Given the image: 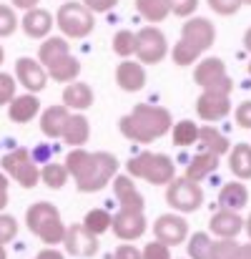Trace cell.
<instances>
[{
  "label": "cell",
  "mask_w": 251,
  "mask_h": 259,
  "mask_svg": "<svg viewBox=\"0 0 251 259\" xmlns=\"http://www.w3.org/2000/svg\"><path fill=\"white\" fill-rule=\"evenodd\" d=\"M118 159L106 151H85V149H73L66 156V169L73 176L78 191L83 194H95L106 184H111L118 176Z\"/></svg>",
  "instance_id": "1"
},
{
  "label": "cell",
  "mask_w": 251,
  "mask_h": 259,
  "mask_svg": "<svg viewBox=\"0 0 251 259\" xmlns=\"http://www.w3.org/2000/svg\"><path fill=\"white\" fill-rule=\"evenodd\" d=\"M173 128V118L164 106L138 103L128 116L121 118V134L136 144H154Z\"/></svg>",
  "instance_id": "2"
},
{
  "label": "cell",
  "mask_w": 251,
  "mask_h": 259,
  "mask_svg": "<svg viewBox=\"0 0 251 259\" xmlns=\"http://www.w3.org/2000/svg\"><path fill=\"white\" fill-rule=\"evenodd\" d=\"M25 224H28V229H30L43 244H48V247H56V244H63V242H66L68 227L63 224L58 206L51 204V201H35V204L25 211Z\"/></svg>",
  "instance_id": "3"
},
{
  "label": "cell",
  "mask_w": 251,
  "mask_h": 259,
  "mask_svg": "<svg viewBox=\"0 0 251 259\" xmlns=\"http://www.w3.org/2000/svg\"><path fill=\"white\" fill-rule=\"evenodd\" d=\"M126 169H128V176L146 179L148 184H156V186H168L176 179L173 161L166 154H156V151H143V154L133 156L126 164Z\"/></svg>",
  "instance_id": "4"
},
{
  "label": "cell",
  "mask_w": 251,
  "mask_h": 259,
  "mask_svg": "<svg viewBox=\"0 0 251 259\" xmlns=\"http://www.w3.org/2000/svg\"><path fill=\"white\" fill-rule=\"evenodd\" d=\"M56 25L61 28V33L66 38H85V35H90L95 18L83 3H66L58 8Z\"/></svg>",
  "instance_id": "5"
},
{
  "label": "cell",
  "mask_w": 251,
  "mask_h": 259,
  "mask_svg": "<svg viewBox=\"0 0 251 259\" xmlns=\"http://www.w3.org/2000/svg\"><path fill=\"white\" fill-rule=\"evenodd\" d=\"M0 166H3V171L8 174L10 179H15L23 189H33V186L40 181V169H38L33 154L25 151V149H13V151H8V154L3 156Z\"/></svg>",
  "instance_id": "6"
},
{
  "label": "cell",
  "mask_w": 251,
  "mask_h": 259,
  "mask_svg": "<svg viewBox=\"0 0 251 259\" xmlns=\"http://www.w3.org/2000/svg\"><path fill=\"white\" fill-rule=\"evenodd\" d=\"M166 201L176 214H191L204 204V189L186 176L173 179L166 186Z\"/></svg>",
  "instance_id": "7"
},
{
  "label": "cell",
  "mask_w": 251,
  "mask_h": 259,
  "mask_svg": "<svg viewBox=\"0 0 251 259\" xmlns=\"http://www.w3.org/2000/svg\"><path fill=\"white\" fill-rule=\"evenodd\" d=\"M193 81L204 91H216V93H226L231 96V78L226 76V66L221 58H201L196 71H193Z\"/></svg>",
  "instance_id": "8"
},
{
  "label": "cell",
  "mask_w": 251,
  "mask_h": 259,
  "mask_svg": "<svg viewBox=\"0 0 251 259\" xmlns=\"http://www.w3.org/2000/svg\"><path fill=\"white\" fill-rule=\"evenodd\" d=\"M136 40H138V48H136V56H138V63L143 66H154V63H161L166 58L168 43L166 35L156 28V25H146L136 33Z\"/></svg>",
  "instance_id": "9"
},
{
  "label": "cell",
  "mask_w": 251,
  "mask_h": 259,
  "mask_svg": "<svg viewBox=\"0 0 251 259\" xmlns=\"http://www.w3.org/2000/svg\"><path fill=\"white\" fill-rule=\"evenodd\" d=\"M113 234L121 242H136L146 234V214L143 211H133V209H118V214H113Z\"/></svg>",
  "instance_id": "10"
},
{
  "label": "cell",
  "mask_w": 251,
  "mask_h": 259,
  "mask_svg": "<svg viewBox=\"0 0 251 259\" xmlns=\"http://www.w3.org/2000/svg\"><path fill=\"white\" fill-rule=\"evenodd\" d=\"M154 234L159 242H164L168 247H176L181 242H186L188 237V222L181 214H161L154 222Z\"/></svg>",
  "instance_id": "11"
},
{
  "label": "cell",
  "mask_w": 251,
  "mask_h": 259,
  "mask_svg": "<svg viewBox=\"0 0 251 259\" xmlns=\"http://www.w3.org/2000/svg\"><path fill=\"white\" fill-rule=\"evenodd\" d=\"M181 40L196 46L201 53H206L216 43V28L206 18H188L186 25L181 28Z\"/></svg>",
  "instance_id": "12"
},
{
  "label": "cell",
  "mask_w": 251,
  "mask_h": 259,
  "mask_svg": "<svg viewBox=\"0 0 251 259\" xmlns=\"http://www.w3.org/2000/svg\"><path fill=\"white\" fill-rule=\"evenodd\" d=\"M15 78L20 81V86L25 88L28 93H40L43 88L48 86V71L40 66V61L35 58H18L15 63Z\"/></svg>",
  "instance_id": "13"
},
{
  "label": "cell",
  "mask_w": 251,
  "mask_h": 259,
  "mask_svg": "<svg viewBox=\"0 0 251 259\" xmlns=\"http://www.w3.org/2000/svg\"><path fill=\"white\" fill-rule=\"evenodd\" d=\"M66 252L73 257H95L98 254V237L90 234L83 224H71L66 232Z\"/></svg>",
  "instance_id": "14"
},
{
  "label": "cell",
  "mask_w": 251,
  "mask_h": 259,
  "mask_svg": "<svg viewBox=\"0 0 251 259\" xmlns=\"http://www.w3.org/2000/svg\"><path fill=\"white\" fill-rule=\"evenodd\" d=\"M231 111V98L226 93H216V91H204L196 101V113L204 121H221L226 118Z\"/></svg>",
  "instance_id": "15"
},
{
  "label": "cell",
  "mask_w": 251,
  "mask_h": 259,
  "mask_svg": "<svg viewBox=\"0 0 251 259\" xmlns=\"http://www.w3.org/2000/svg\"><path fill=\"white\" fill-rule=\"evenodd\" d=\"M209 229L214 237L219 239H236L241 234V229H246V222L239 217V211H229V209H219L211 222H209Z\"/></svg>",
  "instance_id": "16"
},
{
  "label": "cell",
  "mask_w": 251,
  "mask_h": 259,
  "mask_svg": "<svg viewBox=\"0 0 251 259\" xmlns=\"http://www.w3.org/2000/svg\"><path fill=\"white\" fill-rule=\"evenodd\" d=\"M113 194H116L121 209H133V211H143V209H146V199H143V194L136 189L133 176L118 174V176L113 179Z\"/></svg>",
  "instance_id": "17"
},
{
  "label": "cell",
  "mask_w": 251,
  "mask_h": 259,
  "mask_svg": "<svg viewBox=\"0 0 251 259\" xmlns=\"http://www.w3.org/2000/svg\"><path fill=\"white\" fill-rule=\"evenodd\" d=\"M116 83L123 88L126 93H136L146 86V68L138 61H121V66L116 68Z\"/></svg>",
  "instance_id": "18"
},
{
  "label": "cell",
  "mask_w": 251,
  "mask_h": 259,
  "mask_svg": "<svg viewBox=\"0 0 251 259\" xmlns=\"http://www.w3.org/2000/svg\"><path fill=\"white\" fill-rule=\"evenodd\" d=\"M68 118H71V111L66 106H48L40 113V131L48 139H63V131H66Z\"/></svg>",
  "instance_id": "19"
},
{
  "label": "cell",
  "mask_w": 251,
  "mask_h": 259,
  "mask_svg": "<svg viewBox=\"0 0 251 259\" xmlns=\"http://www.w3.org/2000/svg\"><path fill=\"white\" fill-rule=\"evenodd\" d=\"M20 28L25 30L28 38H48L51 28H53V15L43 8H35V10H28L20 20Z\"/></svg>",
  "instance_id": "20"
},
{
  "label": "cell",
  "mask_w": 251,
  "mask_h": 259,
  "mask_svg": "<svg viewBox=\"0 0 251 259\" xmlns=\"http://www.w3.org/2000/svg\"><path fill=\"white\" fill-rule=\"evenodd\" d=\"M40 113V101L35 93H23L15 96V101L8 106V116L13 123H30Z\"/></svg>",
  "instance_id": "21"
},
{
  "label": "cell",
  "mask_w": 251,
  "mask_h": 259,
  "mask_svg": "<svg viewBox=\"0 0 251 259\" xmlns=\"http://www.w3.org/2000/svg\"><path fill=\"white\" fill-rule=\"evenodd\" d=\"M249 204V189L241 181H226L219 189V206L229 211H241Z\"/></svg>",
  "instance_id": "22"
},
{
  "label": "cell",
  "mask_w": 251,
  "mask_h": 259,
  "mask_svg": "<svg viewBox=\"0 0 251 259\" xmlns=\"http://www.w3.org/2000/svg\"><path fill=\"white\" fill-rule=\"evenodd\" d=\"M93 98H95L93 96V88L88 86V83H81V81L68 83V86L63 88V106L68 111H76V113L88 111L93 106Z\"/></svg>",
  "instance_id": "23"
},
{
  "label": "cell",
  "mask_w": 251,
  "mask_h": 259,
  "mask_svg": "<svg viewBox=\"0 0 251 259\" xmlns=\"http://www.w3.org/2000/svg\"><path fill=\"white\" fill-rule=\"evenodd\" d=\"M216 169H219V156L211 154V151H198V154L188 161V166H186V179L201 184V181H206Z\"/></svg>",
  "instance_id": "24"
},
{
  "label": "cell",
  "mask_w": 251,
  "mask_h": 259,
  "mask_svg": "<svg viewBox=\"0 0 251 259\" xmlns=\"http://www.w3.org/2000/svg\"><path fill=\"white\" fill-rule=\"evenodd\" d=\"M66 56H71V46H68V40L61 38V35L45 38L43 46H40V51H38V61H40V66H43L45 71H48L51 66H56L58 61H63Z\"/></svg>",
  "instance_id": "25"
},
{
  "label": "cell",
  "mask_w": 251,
  "mask_h": 259,
  "mask_svg": "<svg viewBox=\"0 0 251 259\" xmlns=\"http://www.w3.org/2000/svg\"><path fill=\"white\" fill-rule=\"evenodd\" d=\"M88 139H90V123H88V118H85L83 113H71V118L66 123V131H63V141L68 146L81 149Z\"/></svg>",
  "instance_id": "26"
},
{
  "label": "cell",
  "mask_w": 251,
  "mask_h": 259,
  "mask_svg": "<svg viewBox=\"0 0 251 259\" xmlns=\"http://www.w3.org/2000/svg\"><path fill=\"white\" fill-rule=\"evenodd\" d=\"M229 169L241 181L251 179V146L249 144H236L231 149V154H229Z\"/></svg>",
  "instance_id": "27"
},
{
  "label": "cell",
  "mask_w": 251,
  "mask_h": 259,
  "mask_svg": "<svg viewBox=\"0 0 251 259\" xmlns=\"http://www.w3.org/2000/svg\"><path fill=\"white\" fill-rule=\"evenodd\" d=\"M211 259H251V242L239 244L236 239H216Z\"/></svg>",
  "instance_id": "28"
},
{
  "label": "cell",
  "mask_w": 251,
  "mask_h": 259,
  "mask_svg": "<svg viewBox=\"0 0 251 259\" xmlns=\"http://www.w3.org/2000/svg\"><path fill=\"white\" fill-rule=\"evenodd\" d=\"M78 73H81V63L73 56H66L63 61H58L56 66L48 68V76L53 81H58V83H76Z\"/></svg>",
  "instance_id": "29"
},
{
  "label": "cell",
  "mask_w": 251,
  "mask_h": 259,
  "mask_svg": "<svg viewBox=\"0 0 251 259\" xmlns=\"http://www.w3.org/2000/svg\"><path fill=\"white\" fill-rule=\"evenodd\" d=\"M198 144L204 146V151H211V154H216V156H224V154L229 151V139H226L221 131H216L214 126H204V128H201Z\"/></svg>",
  "instance_id": "30"
},
{
  "label": "cell",
  "mask_w": 251,
  "mask_h": 259,
  "mask_svg": "<svg viewBox=\"0 0 251 259\" xmlns=\"http://www.w3.org/2000/svg\"><path fill=\"white\" fill-rule=\"evenodd\" d=\"M171 136H173V144H176V146H193V144H198L201 126H196L193 121L183 118V121L173 123V128H171Z\"/></svg>",
  "instance_id": "31"
},
{
  "label": "cell",
  "mask_w": 251,
  "mask_h": 259,
  "mask_svg": "<svg viewBox=\"0 0 251 259\" xmlns=\"http://www.w3.org/2000/svg\"><path fill=\"white\" fill-rule=\"evenodd\" d=\"M136 8H138L141 18H146L148 23H161L171 13V3L168 0H136Z\"/></svg>",
  "instance_id": "32"
},
{
  "label": "cell",
  "mask_w": 251,
  "mask_h": 259,
  "mask_svg": "<svg viewBox=\"0 0 251 259\" xmlns=\"http://www.w3.org/2000/svg\"><path fill=\"white\" fill-rule=\"evenodd\" d=\"M68 169H66V164H56V161H48V164H43V169H40V179H43V184L48 186V189H63L66 186V181H68Z\"/></svg>",
  "instance_id": "33"
},
{
  "label": "cell",
  "mask_w": 251,
  "mask_h": 259,
  "mask_svg": "<svg viewBox=\"0 0 251 259\" xmlns=\"http://www.w3.org/2000/svg\"><path fill=\"white\" fill-rule=\"evenodd\" d=\"M83 227L90 232V234L101 237V234H106V232L113 227V217H111L106 209H90V211L85 214Z\"/></svg>",
  "instance_id": "34"
},
{
  "label": "cell",
  "mask_w": 251,
  "mask_h": 259,
  "mask_svg": "<svg viewBox=\"0 0 251 259\" xmlns=\"http://www.w3.org/2000/svg\"><path fill=\"white\" fill-rule=\"evenodd\" d=\"M214 239L206 232H196L188 237V257L191 259H211Z\"/></svg>",
  "instance_id": "35"
},
{
  "label": "cell",
  "mask_w": 251,
  "mask_h": 259,
  "mask_svg": "<svg viewBox=\"0 0 251 259\" xmlns=\"http://www.w3.org/2000/svg\"><path fill=\"white\" fill-rule=\"evenodd\" d=\"M136 48H138V40H136V33L133 30H118L113 35V51L123 61H128L131 56H136Z\"/></svg>",
  "instance_id": "36"
},
{
  "label": "cell",
  "mask_w": 251,
  "mask_h": 259,
  "mask_svg": "<svg viewBox=\"0 0 251 259\" xmlns=\"http://www.w3.org/2000/svg\"><path fill=\"white\" fill-rule=\"evenodd\" d=\"M171 58H173L176 66H193V63L201 61V51L196 46L186 43V40H178L173 46V51H171Z\"/></svg>",
  "instance_id": "37"
},
{
  "label": "cell",
  "mask_w": 251,
  "mask_h": 259,
  "mask_svg": "<svg viewBox=\"0 0 251 259\" xmlns=\"http://www.w3.org/2000/svg\"><path fill=\"white\" fill-rule=\"evenodd\" d=\"M18 30V15L10 5H0V38H8Z\"/></svg>",
  "instance_id": "38"
},
{
  "label": "cell",
  "mask_w": 251,
  "mask_h": 259,
  "mask_svg": "<svg viewBox=\"0 0 251 259\" xmlns=\"http://www.w3.org/2000/svg\"><path fill=\"white\" fill-rule=\"evenodd\" d=\"M18 237V222L10 214H0V244H10Z\"/></svg>",
  "instance_id": "39"
},
{
  "label": "cell",
  "mask_w": 251,
  "mask_h": 259,
  "mask_svg": "<svg viewBox=\"0 0 251 259\" xmlns=\"http://www.w3.org/2000/svg\"><path fill=\"white\" fill-rule=\"evenodd\" d=\"M15 78L0 71V106H10L15 101Z\"/></svg>",
  "instance_id": "40"
},
{
  "label": "cell",
  "mask_w": 251,
  "mask_h": 259,
  "mask_svg": "<svg viewBox=\"0 0 251 259\" xmlns=\"http://www.w3.org/2000/svg\"><path fill=\"white\" fill-rule=\"evenodd\" d=\"M143 259H171V247L159 242V239H154L143 247Z\"/></svg>",
  "instance_id": "41"
},
{
  "label": "cell",
  "mask_w": 251,
  "mask_h": 259,
  "mask_svg": "<svg viewBox=\"0 0 251 259\" xmlns=\"http://www.w3.org/2000/svg\"><path fill=\"white\" fill-rule=\"evenodd\" d=\"M168 3H171V13L178 18H188L198 8V0H168Z\"/></svg>",
  "instance_id": "42"
},
{
  "label": "cell",
  "mask_w": 251,
  "mask_h": 259,
  "mask_svg": "<svg viewBox=\"0 0 251 259\" xmlns=\"http://www.w3.org/2000/svg\"><path fill=\"white\" fill-rule=\"evenodd\" d=\"M209 5H211V10L219 13V15H234V13H239V8H241L239 0H209Z\"/></svg>",
  "instance_id": "43"
},
{
  "label": "cell",
  "mask_w": 251,
  "mask_h": 259,
  "mask_svg": "<svg viewBox=\"0 0 251 259\" xmlns=\"http://www.w3.org/2000/svg\"><path fill=\"white\" fill-rule=\"evenodd\" d=\"M236 123L241 126V128H251V101H244V103H239L236 106Z\"/></svg>",
  "instance_id": "44"
},
{
  "label": "cell",
  "mask_w": 251,
  "mask_h": 259,
  "mask_svg": "<svg viewBox=\"0 0 251 259\" xmlns=\"http://www.w3.org/2000/svg\"><path fill=\"white\" fill-rule=\"evenodd\" d=\"M113 259H143V252H141L138 247H133V244L123 242V244H121V247L116 249Z\"/></svg>",
  "instance_id": "45"
},
{
  "label": "cell",
  "mask_w": 251,
  "mask_h": 259,
  "mask_svg": "<svg viewBox=\"0 0 251 259\" xmlns=\"http://www.w3.org/2000/svg\"><path fill=\"white\" fill-rule=\"evenodd\" d=\"M83 5L90 13H108L118 5V0H83Z\"/></svg>",
  "instance_id": "46"
},
{
  "label": "cell",
  "mask_w": 251,
  "mask_h": 259,
  "mask_svg": "<svg viewBox=\"0 0 251 259\" xmlns=\"http://www.w3.org/2000/svg\"><path fill=\"white\" fill-rule=\"evenodd\" d=\"M5 206H8V176L5 171H0V214Z\"/></svg>",
  "instance_id": "47"
},
{
  "label": "cell",
  "mask_w": 251,
  "mask_h": 259,
  "mask_svg": "<svg viewBox=\"0 0 251 259\" xmlns=\"http://www.w3.org/2000/svg\"><path fill=\"white\" fill-rule=\"evenodd\" d=\"M38 3H40V0H13V5L20 8V10H25V13H28V10H35Z\"/></svg>",
  "instance_id": "48"
},
{
  "label": "cell",
  "mask_w": 251,
  "mask_h": 259,
  "mask_svg": "<svg viewBox=\"0 0 251 259\" xmlns=\"http://www.w3.org/2000/svg\"><path fill=\"white\" fill-rule=\"evenodd\" d=\"M35 259H66V257H63L58 249H51V247H48V249L38 252V257H35Z\"/></svg>",
  "instance_id": "49"
},
{
  "label": "cell",
  "mask_w": 251,
  "mask_h": 259,
  "mask_svg": "<svg viewBox=\"0 0 251 259\" xmlns=\"http://www.w3.org/2000/svg\"><path fill=\"white\" fill-rule=\"evenodd\" d=\"M244 46H246V51H251V28L246 30V35H244Z\"/></svg>",
  "instance_id": "50"
},
{
  "label": "cell",
  "mask_w": 251,
  "mask_h": 259,
  "mask_svg": "<svg viewBox=\"0 0 251 259\" xmlns=\"http://www.w3.org/2000/svg\"><path fill=\"white\" fill-rule=\"evenodd\" d=\"M246 234H249V239H251V214H249V219H246Z\"/></svg>",
  "instance_id": "51"
},
{
  "label": "cell",
  "mask_w": 251,
  "mask_h": 259,
  "mask_svg": "<svg viewBox=\"0 0 251 259\" xmlns=\"http://www.w3.org/2000/svg\"><path fill=\"white\" fill-rule=\"evenodd\" d=\"M0 259H8V252H5V247L0 244Z\"/></svg>",
  "instance_id": "52"
},
{
  "label": "cell",
  "mask_w": 251,
  "mask_h": 259,
  "mask_svg": "<svg viewBox=\"0 0 251 259\" xmlns=\"http://www.w3.org/2000/svg\"><path fill=\"white\" fill-rule=\"evenodd\" d=\"M3 61H5V51H3V46H0V66H3Z\"/></svg>",
  "instance_id": "53"
},
{
  "label": "cell",
  "mask_w": 251,
  "mask_h": 259,
  "mask_svg": "<svg viewBox=\"0 0 251 259\" xmlns=\"http://www.w3.org/2000/svg\"><path fill=\"white\" fill-rule=\"evenodd\" d=\"M239 3H241V5H251V0H239Z\"/></svg>",
  "instance_id": "54"
},
{
  "label": "cell",
  "mask_w": 251,
  "mask_h": 259,
  "mask_svg": "<svg viewBox=\"0 0 251 259\" xmlns=\"http://www.w3.org/2000/svg\"><path fill=\"white\" fill-rule=\"evenodd\" d=\"M249 73H251V63H249Z\"/></svg>",
  "instance_id": "55"
}]
</instances>
